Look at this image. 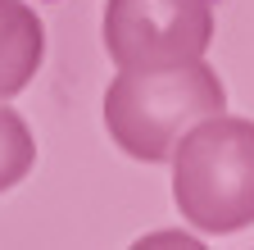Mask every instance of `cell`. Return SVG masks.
<instances>
[{"label":"cell","instance_id":"cell-1","mask_svg":"<svg viewBox=\"0 0 254 250\" xmlns=\"http://www.w3.org/2000/svg\"><path fill=\"white\" fill-rule=\"evenodd\" d=\"M227 109V86L204 64H173V69H118L105 91V128L123 155L141 164L173 160L177 141L200 118Z\"/></svg>","mask_w":254,"mask_h":250},{"label":"cell","instance_id":"cell-2","mask_svg":"<svg viewBox=\"0 0 254 250\" xmlns=\"http://www.w3.org/2000/svg\"><path fill=\"white\" fill-rule=\"evenodd\" d=\"M173 200L190 228L213 237L254 223V118L213 114L177 141Z\"/></svg>","mask_w":254,"mask_h":250},{"label":"cell","instance_id":"cell-3","mask_svg":"<svg viewBox=\"0 0 254 250\" xmlns=\"http://www.w3.org/2000/svg\"><path fill=\"white\" fill-rule=\"evenodd\" d=\"M213 0H105V50L118 69H173L204 59Z\"/></svg>","mask_w":254,"mask_h":250},{"label":"cell","instance_id":"cell-4","mask_svg":"<svg viewBox=\"0 0 254 250\" xmlns=\"http://www.w3.org/2000/svg\"><path fill=\"white\" fill-rule=\"evenodd\" d=\"M46 59V27L23 0H0V100H14Z\"/></svg>","mask_w":254,"mask_h":250},{"label":"cell","instance_id":"cell-5","mask_svg":"<svg viewBox=\"0 0 254 250\" xmlns=\"http://www.w3.org/2000/svg\"><path fill=\"white\" fill-rule=\"evenodd\" d=\"M32 164H37V137L18 109L0 105V191L18 186L32 173Z\"/></svg>","mask_w":254,"mask_h":250}]
</instances>
